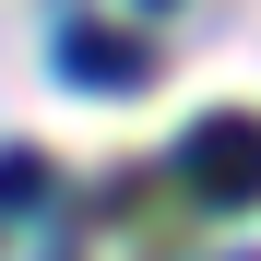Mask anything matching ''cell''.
Masks as SVG:
<instances>
[{"instance_id": "cell-1", "label": "cell", "mask_w": 261, "mask_h": 261, "mask_svg": "<svg viewBox=\"0 0 261 261\" xmlns=\"http://www.w3.org/2000/svg\"><path fill=\"white\" fill-rule=\"evenodd\" d=\"M178 166H190L214 202H261V119H202L190 143H178Z\"/></svg>"}, {"instance_id": "cell-2", "label": "cell", "mask_w": 261, "mask_h": 261, "mask_svg": "<svg viewBox=\"0 0 261 261\" xmlns=\"http://www.w3.org/2000/svg\"><path fill=\"white\" fill-rule=\"evenodd\" d=\"M36 202H48V166L36 154H0V214H36Z\"/></svg>"}, {"instance_id": "cell-3", "label": "cell", "mask_w": 261, "mask_h": 261, "mask_svg": "<svg viewBox=\"0 0 261 261\" xmlns=\"http://www.w3.org/2000/svg\"><path fill=\"white\" fill-rule=\"evenodd\" d=\"M71 71H143L130 36H71Z\"/></svg>"}]
</instances>
